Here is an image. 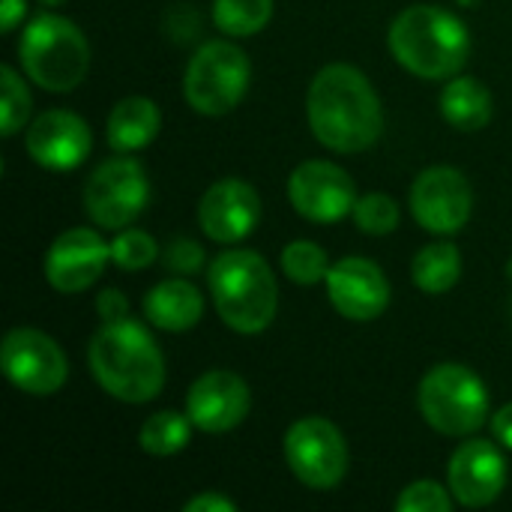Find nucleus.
<instances>
[{"instance_id": "5", "label": "nucleus", "mask_w": 512, "mask_h": 512, "mask_svg": "<svg viewBox=\"0 0 512 512\" xmlns=\"http://www.w3.org/2000/svg\"><path fill=\"white\" fill-rule=\"evenodd\" d=\"M18 63L24 75L48 93L75 90L90 69V42L78 24L63 15H36L18 39Z\"/></svg>"}, {"instance_id": "27", "label": "nucleus", "mask_w": 512, "mask_h": 512, "mask_svg": "<svg viewBox=\"0 0 512 512\" xmlns=\"http://www.w3.org/2000/svg\"><path fill=\"white\" fill-rule=\"evenodd\" d=\"M351 216H354V222H357V228L363 234L384 237V234H393L399 228L402 210H399L396 198H390L387 192H369V195L357 198Z\"/></svg>"}, {"instance_id": "4", "label": "nucleus", "mask_w": 512, "mask_h": 512, "mask_svg": "<svg viewBox=\"0 0 512 512\" xmlns=\"http://www.w3.org/2000/svg\"><path fill=\"white\" fill-rule=\"evenodd\" d=\"M207 285L222 324L234 333H264L279 309V285L270 264L249 249H228L207 267Z\"/></svg>"}, {"instance_id": "36", "label": "nucleus", "mask_w": 512, "mask_h": 512, "mask_svg": "<svg viewBox=\"0 0 512 512\" xmlns=\"http://www.w3.org/2000/svg\"><path fill=\"white\" fill-rule=\"evenodd\" d=\"M507 273H510V279H512V258H510V264H507Z\"/></svg>"}, {"instance_id": "2", "label": "nucleus", "mask_w": 512, "mask_h": 512, "mask_svg": "<svg viewBox=\"0 0 512 512\" xmlns=\"http://www.w3.org/2000/svg\"><path fill=\"white\" fill-rule=\"evenodd\" d=\"M87 366L96 384L126 405L153 402L165 387V357L153 333L132 321H102L87 348Z\"/></svg>"}, {"instance_id": "26", "label": "nucleus", "mask_w": 512, "mask_h": 512, "mask_svg": "<svg viewBox=\"0 0 512 512\" xmlns=\"http://www.w3.org/2000/svg\"><path fill=\"white\" fill-rule=\"evenodd\" d=\"M0 87H3V105H0V135L12 138L24 129L30 117V90L24 78L12 66H0Z\"/></svg>"}, {"instance_id": "20", "label": "nucleus", "mask_w": 512, "mask_h": 512, "mask_svg": "<svg viewBox=\"0 0 512 512\" xmlns=\"http://www.w3.org/2000/svg\"><path fill=\"white\" fill-rule=\"evenodd\" d=\"M162 129V111L147 96H126L108 114V147L114 153H135L153 144Z\"/></svg>"}, {"instance_id": "14", "label": "nucleus", "mask_w": 512, "mask_h": 512, "mask_svg": "<svg viewBox=\"0 0 512 512\" xmlns=\"http://www.w3.org/2000/svg\"><path fill=\"white\" fill-rule=\"evenodd\" d=\"M252 408L249 384L228 369H210L204 372L186 396V417L195 429L207 435H222L237 429Z\"/></svg>"}, {"instance_id": "24", "label": "nucleus", "mask_w": 512, "mask_h": 512, "mask_svg": "<svg viewBox=\"0 0 512 512\" xmlns=\"http://www.w3.org/2000/svg\"><path fill=\"white\" fill-rule=\"evenodd\" d=\"M273 18V0H213V21L231 39L255 36Z\"/></svg>"}, {"instance_id": "33", "label": "nucleus", "mask_w": 512, "mask_h": 512, "mask_svg": "<svg viewBox=\"0 0 512 512\" xmlns=\"http://www.w3.org/2000/svg\"><path fill=\"white\" fill-rule=\"evenodd\" d=\"M27 12V0H0V27L3 33H12Z\"/></svg>"}, {"instance_id": "28", "label": "nucleus", "mask_w": 512, "mask_h": 512, "mask_svg": "<svg viewBox=\"0 0 512 512\" xmlns=\"http://www.w3.org/2000/svg\"><path fill=\"white\" fill-rule=\"evenodd\" d=\"M159 255H162L159 243L147 231H141V228H123L111 240V261L120 270H129V273L150 267Z\"/></svg>"}, {"instance_id": "12", "label": "nucleus", "mask_w": 512, "mask_h": 512, "mask_svg": "<svg viewBox=\"0 0 512 512\" xmlns=\"http://www.w3.org/2000/svg\"><path fill=\"white\" fill-rule=\"evenodd\" d=\"M288 201L291 207L318 225L339 222L354 213L357 186L345 168L327 159H309L294 168L288 177Z\"/></svg>"}, {"instance_id": "25", "label": "nucleus", "mask_w": 512, "mask_h": 512, "mask_svg": "<svg viewBox=\"0 0 512 512\" xmlns=\"http://www.w3.org/2000/svg\"><path fill=\"white\" fill-rule=\"evenodd\" d=\"M279 264H282V273L291 282H297V285H318V282L327 279V273L333 267L330 258H327V252L318 243H312V240H294V243H288L282 249Z\"/></svg>"}, {"instance_id": "23", "label": "nucleus", "mask_w": 512, "mask_h": 512, "mask_svg": "<svg viewBox=\"0 0 512 512\" xmlns=\"http://www.w3.org/2000/svg\"><path fill=\"white\" fill-rule=\"evenodd\" d=\"M192 435V420L180 411H159L138 429V447L150 456H174L186 450Z\"/></svg>"}, {"instance_id": "9", "label": "nucleus", "mask_w": 512, "mask_h": 512, "mask_svg": "<svg viewBox=\"0 0 512 512\" xmlns=\"http://www.w3.org/2000/svg\"><path fill=\"white\" fill-rule=\"evenodd\" d=\"M285 462L291 474L315 492L336 489L348 474V444L327 417H300L285 432Z\"/></svg>"}, {"instance_id": "37", "label": "nucleus", "mask_w": 512, "mask_h": 512, "mask_svg": "<svg viewBox=\"0 0 512 512\" xmlns=\"http://www.w3.org/2000/svg\"><path fill=\"white\" fill-rule=\"evenodd\" d=\"M510 318H512V300H510Z\"/></svg>"}, {"instance_id": "15", "label": "nucleus", "mask_w": 512, "mask_h": 512, "mask_svg": "<svg viewBox=\"0 0 512 512\" xmlns=\"http://www.w3.org/2000/svg\"><path fill=\"white\" fill-rule=\"evenodd\" d=\"M507 486V459L492 441H465L447 465V489L468 510L489 507Z\"/></svg>"}, {"instance_id": "1", "label": "nucleus", "mask_w": 512, "mask_h": 512, "mask_svg": "<svg viewBox=\"0 0 512 512\" xmlns=\"http://www.w3.org/2000/svg\"><path fill=\"white\" fill-rule=\"evenodd\" d=\"M306 120L312 135L336 153H363L384 132L381 96L351 63H330L312 78Z\"/></svg>"}, {"instance_id": "7", "label": "nucleus", "mask_w": 512, "mask_h": 512, "mask_svg": "<svg viewBox=\"0 0 512 512\" xmlns=\"http://www.w3.org/2000/svg\"><path fill=\"white\" fill-rule=\"evenodd\" d=\"M249 81L252 66L246 51L228 39H210L186 63L183 96L192 111L204 117H222L243 102Z\"/></svg>"}, {"instance_id": "29", "label": "nucleus", "mask_w": 512, "mask_h": 512, "mask_svg": "<svg viewBox=\"0 0 512 512\" xmlns=\"http://www.w3.org/2000/svg\"><path fill=\"white\" fill-rule=\"evenodd\" d=\"M453 492L438 486L435 480H417L402 489L396 510L399 512H450L453 510Z\"/></svg>"}, {"instance_id": "6", "label": "nucleus", "mask_w": 512, "mask_h": 512, "mask_svg": "<svg viewBox=\"0 0 512 512\" xmlns=\"http://www.w3.org/2000/svg\"><path fill=\"white\" fill-rule=\"evenodd\" d=\"M417 405L426 426L435 432L468 438L480 432L489 417V390L474 369L462 363H441L423 375Z\"/></svg>"}, {"instance_id": "32", "label": "nucleus", "mask_w": 512, "mask_h": 512, "mask_svg": "<svg viewBox=\"0 0 512 512\" xmlns=\"http://www.w3.org/2000/svg\"><path fill=\"white\" fill-rule=\"evenodd\" d=\"M234 501H228L225 495H216V492H201L195 498H189L183 504V512H234Z\"/></svg>"}, {"instance_id": "22", "label": "nucleus", "mask_w": 512, "mask_h": 512, "mask_svg": "<svg viewBox=\"0 0 512 512\" xmlns=\"http://www.w3.org/2000/svg\"><path fill=\"white\" fill-rule=\"evenodd\" d=\"M411 276L423 294H447L462 279V255L453 243H429L414 255Z\"/></svg>"}, {"instance_id": "10", "label": "nucleus", "mask_w": 512, "mask_h": 512, "mask_svg": "<svg viewBox=\"0 0 512 512\" xmlns=\"http://www.w3.org/2000/svg\"><path fill=\"white\" fill-rule=\"evenodd\" d=\"M0 369L6 381L27 396H54L69 378V363L60 345L33 327H15L3 336Z\"/></svg>"}, {"instance_id": "21", "label": "nucleus", "mask_w": 512, "mask_h": 512, "mask_svg": "<svg viewBox=\"0 0 512 512\" xmlns=\"http://www.w3.org/2000/svg\"><path fill=\"white\" fill-rule=\"evenodd\" d=\"M441 114L459 132H480L492 120V93L480 78L456 75L441 93Z\"/></svg>"}, {"instance_id": "19", "label": "nucleus", "mask_w": 512, "mask_h": 512, "mask_svg": "<svg viewBox=\"0 0 512 512\" xmlns=\"http://www.w3.org/2000/svg\"><path fill=\"white\" fill-rule=\"evenodd\" d=\"M144 315L165 333H186L204 315V297L186 276H171L153 285L144 297Z\"/></svg>"}, {"instance_id": "3", "label": "nucleus", "mask_w": 512, "mask_h": 512, "mask_svg": "<svg viewBox=\"0 0 512 512\" xmlns=\"http://www.w3.org/2000/svg\"><path fill=\"white\" fill-rule=\"evenodd\" d=\"M390 51L402 69L426 81H450L456 78L471 57V33L468 24L432 3L408 6L390 24Z\"/></svg>"}, {"instance_id": "17", "label": "nucleus", "mask_w": 512, "mask_h": 512, "mask_svg": "<svg viewBox=\"0 0 512 512\" xmlns=\"http://www.w3.org/2000/svg\"><path fill=\"white\" fill-rule=\"evenodd\" d=\"M330 306L348 321H375L390 306V282L369 258H342L327 273Z\"/></svg>"}, {"instance_id": "11", "label": "nucleus", "mask_w": 512, "mask_h": 512, "mask_svg": "<svg viewBox=\"0 0 512 512\" xmlns=\"http://www.w3.org/2000/svg\"><path fill=\"white\" fill-rule=\"evenodd\" d=\"M411 213L423 231L459 234L474 213V192L468 177L450 165H432L411 183Z\"/></svg>"}, {"instance_id": "8", "label": "nucleus", "mask_w": 512, "mask_h": 512, "mask_svg": "<svg viewBox=\"0 0 512 512\" xmlns=\"http://www.w3.org/2000/svg\"><path fill=\"white\" fill-rule=\"evenodd\" d=\"M150 201V180L138 159L117 153L105 159L84 186V210L90 222L105 231H123L132 225Z\"/></svg>"}, {"instance_id": "13", "label": "nucleus", "mask_w": 512, "mask_h": 512, "mask_svg": "<svg viewBox=\"0 0 512 512\" xmlns=\"http://www.w3.org/2000/svg\"><path fill=\"white\" fill-rule=\"evenodd\" d=\"M108 261L111 243L93 228H69L45 252V279L60 294H81L96 285Z\"/></svg>"}, {"instance_id": "31", "label": "nucleus", "mask_w": 512, "mask_h": 512, "mask_svg": "<svg viewBox=\"0 0 512 512\" xmlns=\"http://www.w3.org/2000/svg\"><path fill=\"white\" fill-rule=\"evenodd\" d=\"M96 312L102 321H120V318H129V303L120 291H102L96 300Z\"/></svg>"}, {"instance_id": "34", "label": "nucleus", "mask_w": 512, "mask_h": 512, "mask_svg": "<svg viewBox=\"0 0 512 512\" xmlns=\"http://www.w3.org/2000/svg\"><path fill=\"white\" fill-rule=\"evenodd\" d=\"M492 432H495V441L501 447L512 450V402L492 417Z\"/></svg>"}, {"instance_id": "16", "label": "nucleus", "mask_w": 512, "mask_h": 512, "mask_svg": "<svg viewBox=\"0 0 512 512\" xmlns=\"http://www.w3.org/2000/svg\"><path fill=\"white\" fill-rule=\"evenodd\" d=\"M261 222V198L252 183L240 177L216 180L201 204H198V225L216 243H240L246 240Z\"/></svg>"}, {"instance_id": "30", "label": "nucleus", "mask_w": 512, "mask_h": 512, "mask_svg": "<svg viewBox=\"0 0 512 512\" xmlns=\"http://www.w3.org/2000/svg\"><path fill=\"white\" fill-rule=\"evenodd\" d=\"M162 264L174 276H192L204 267V249H201V243H195L189 237H174L162 249Z\"/></svg>"}, {"instance_id": "18", "label": "nucleus", "mask_w": 512, "mask_h": 512, "mask_svg": "<svg viewBox=\"0 0 512 512\" xmlns=\"http://www.w3.org/2000/svg\"><path fill=\"white\" fill-rule=\"evenodd\" d=\"M24 144H27L30 159L39 168L72 171L90 156L93 135H90V126L78 114L63 111V108H51V111H42L27 126Z\"/></svg>"}, {"instance_id": "35", "label": "nucleus", "mask_w": 512, "mask_h": 512, "mask_svg": "<svg viewBox=\"0 0 512 512\" xmlns=\"http://www.w3.org/2000/svg\"><path fill=\"white\" fill-rule=\"evenodd\" d=\"M39 3H42V6H63L66 0H39Z\"/></svg>"}]
</instances>
